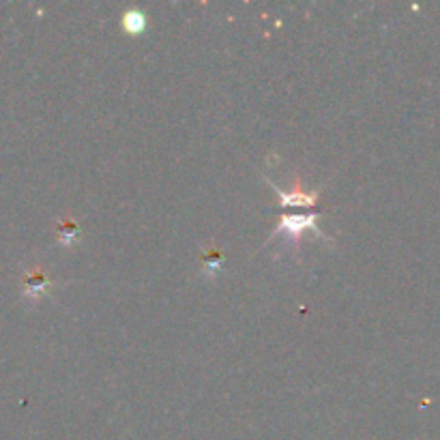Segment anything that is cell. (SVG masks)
Returning <instances> with one entry per match:
<instances>
[{
    "mask_svg": "<svg viewBox=\"0 0 440 440\" xmlns=\"http://www.w3.org/2000/svg\"><path fill=\"white\" fill-rule=\"evenodd\" d=\"M316 222H318V215H316V213H310V215H282V217H279V224H277V228L273 230L271 237L288 234V237L292 239V245L296 247V245H298V239H301V234H303L305 230H314L318 237H322V239L329 241V237L318 228Z\"/></svg>",
    "mask_w": 440,
    "mask_h": 440,
    "instance_id": "6da1fadb",
    "label": "cell"
},
{
    "mask_svg": "<svg viewBox=\"0 0 440 440\" xmlns=\"http://www.w3.org/2000/svg\"><path fill=\"white\" fill-rule=\"evenodd\" d=\"M267 183L279 194L282 198V206H288V208H294V206H314L316 200L320 198V191H305V187L301 185V176L294 179V185L286 191V189H279L275 183H271L267 179Z\"/></svg>",
    "mask_w": 440,
    "mask_h": 440,
    "instance_id": "7a4b0ae2",
    "label": "cell"
},
{
    "mask_svg": "<svg viewBox=\"0 0 440 440\" xmlns=\"http://www.w3.org/2000/svg\"><path fill=\"white\" fill-rule=\"evenodd\" d=\"M50 286H52V282H50V277H48V273L43 271L41 267H37V269H30L28 273H26V296H30V298H37V296H43L48 290H50Z\"/></svg>",
    "mask_w": 440,
    "mask_h": 440,
    "instance_id": "3957f363",
    "label": "cell"
},
{
    "mask_svg": "<svg viewBox=\"0 0 440 440\" xmlns=\"http://www.w3.org/2000/svg\"><path fill=\"white\" fill-rule=\"evenodd\" d=\"M200 260H202V273H204V277L213 279V277L219 273V269H222V264H224L226 256H224L222 249H217V247L208 245V247L202 251V258H200Z\"/></svg>",
    "mask_w": 440,
    "mask_h": 440,
    "instance_id": "277c9868",
    "label": "cell"
},
{
    "mask_svg": "<svg viewBox=\"0 0 440 440\" xmlns=\"http://www.w3.org/2000/svg\"><path fill=\"white\" fill-rule=\"evenodd\" d=\"M56 234H58V243L69 247L75 243L77 234H80V226H77V219L73 215H65L58 226H56Z\"/></svg>",
    "mask_w": 440,
    "mask_h": 440,
    "instance_id": "5b68a950",
    "label": "cell"
},
{
    "mask_svg": "<svg viewBox=\"0 0 440 440\" xmlns=\"http://www.w3.org/2000/svg\"><path fill=\"white\" fill-rule=\"evenodd\" d=\"M122 28L129 32V34H140L144 28H146V15L142 11H127L122 15Z\"/></svg>",
    "mask_w": 440,
    "mask_h": 440,
    "instance_id": "8992f818",
    "label": "cell"
}]
</instances>
